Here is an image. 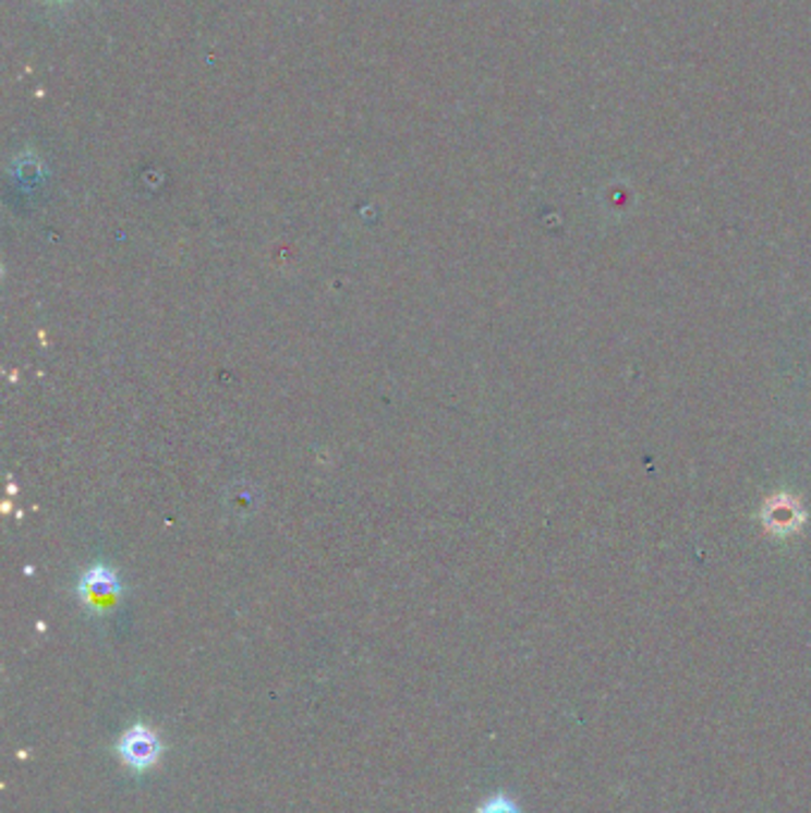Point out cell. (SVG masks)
Returning a JSON list of instances; mask_svg holds the SVG:
<instances>
[{
    "label": "cell",
    "instance_id": "cell-1",
    "mask_svg": "<svg viewBox=\"0 0 811 813\" xmlns=\"http://www.w3.org/2000/svg\"><path fill=\"white\" fill-rule=\"evenodd\" d=\"M117 754H120L124 766L141 773L157 764V759L162 754V742L157 740L155 730L146 726H134L117 742Z\"/></svg>",
    "mask_w": 811,
    "mask_h": 813
},
{
    "label": "cell",
    "instance_id": "cell-2",
    "mask_svg": "<svg viewBox=\"0 0 811 813\" xmlns=\"http://www.w3.org/2000/svg\"><path fill=\"white\" fill-rule=\"evenodd\" d=\"M762 523L774 535H792L804 523V509L788 495H774L764 502Z\"/></svg>",
    "mask_w": 811,
    "mask_h": 813
},
{
    "label": "cell",
    "instance_id": "cell-3",
    "mask_svg": "<svg viewBox=\"0 0 811 813\" xmlns=\"http://www.w3.org/2000/svg\"><path fill=\"white\" fill-rule=\"evenodd\" d=\"M78 593H82V599L88 602L90 607H100L102 602H112L120 595V581H117V575L110 569L94 567L88 573H84L82 583H78Z\"/></svg>",
    "mask_w": 811,
    "mask_h": 813
},
{
    "label": "cell",
    "instance_id": "cell-4",
    "mask_svg": "<svg viewBox=\"0 0 811 813\" xmlns=\"http://www.w3.org/2000/svg\"><path fill=\"white\" fill-rule=\"evenodd\" d=\"M476 813H521V811H519V806L512 802V799H507L505 794H497V797L486 799V802H483V804L479 806Z\"/></svg>",
    "mask_w": 811,
    "mask_h": 813
}]
</instances>
